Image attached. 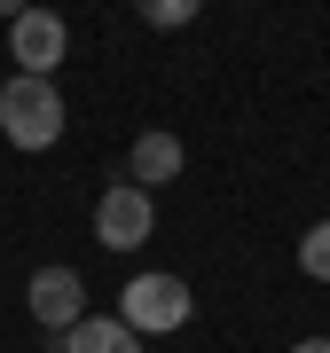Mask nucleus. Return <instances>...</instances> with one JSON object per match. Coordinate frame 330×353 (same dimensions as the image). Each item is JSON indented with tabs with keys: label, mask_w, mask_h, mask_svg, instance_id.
I'll return each instance as SVG.
<instances>
[{
	"label": "nucleus",
	"mask_w": 330,
	"mask_h": 353,
	"mask_svg": "<svg viewBox=\"0 0 330 353\" xmlns=\"http://www.w3.org/2000/svg\"><path fill=\"white\" fill-rule=\"evenodd\" d=\"M197 8H204V0H134V16H142L150 32H181V24H197Z\"/></svg>",
	"instance_id": "6e6552de"
},
{
	"label": "nucleus",
	"mask_w": 330,
	"mask_h": 353,
	"mask_svg": "<svg viewBox=\"0 0 330 353\" xmlns=\"http://www.w3.org/2000/svg\"><path fill=\"white\" fill-rule=\"evenodd\" d=\"M181 165H189V150H181L173 134H134V150H126V181H142V189H165V181H181Z\"/></svg>",
	"instance_id": "423d86ee"
},
{
	"label": "nucleus",
	"mask_w": 330,
	"mask_h": 353,
	"mask_svg": "<svg viewBox=\"0 0 330 353\" xmlns=\"http://www.w3.org/2000/svg\"><path fill=\"white\" fill-rule=\"evenodd\" d=\"M0 87H8V71H0Z\"/></svg>",
	"instance_id": "f8f14e48"
},
{
	"label": "nucleus",
	"mask_w": 330,
	"mask_h": 353,
	"mask_svg": "<svg viewBox=\"0 0 330 353\" xmlns=\"http://www.w3.org/2000/svg\"><path fill=\"white\" fill-rule=\"evenodd\" d=\"M299 275H307V283H330V220H315V228L299 236Z\"/></svg>",
	"instance_id": "1a4fd4ad"
},
{
	"label": "nucleus",
	"mask_w": 330,
	"mask_h": 353,
	"mask_svg": "<svg viewBox=\"0 0 330 353\" xmlns=\"http://www.w3.org/2000/svg\"><path fill=\"white\" fill-rule=\"evenodd\" d=\"M64 126H71V110H64V94H55V79L16 71L8 87H0V134H8L16 150H55Z\"/></svg>",
	"instance_id": "f257e3e1"
},
{
	"label": "nucleus",
	"mask_w": 330,
	"mask_h": 353,
	"mask_svg": "<svg viewBox=\"0 0 330 353\" xmlns=\"http://www.w3.org/2000/svg\"><path fill=\"white\" fill-rule=\"evenodd\" d=\"M8 55H16V71L55 79V63L71 55V24H64L55 8H24V16H8Z\"/></svg>",
	"instance_id": "20e7f679"
},
{
	"label": "nucleus",
	"mask_w": 330,
	"mask_h": 353,
	"mask_svg": "<svg viewBox=\"0 0 330 353\" xmlns=\"http://www.w3.org/2000/svg\"><path fill=\"white\" fill-rule=\"evenodd\" d=\"M157 228V196L142 189V181H118V189L95 196V243L102 252H142Z\"/></svg>",
	"instance_id": "7ed1b4c3"
},
{
	"label": "nucleus",
	"mask_w": 330,
	"mask_h": 353,
	"mask_svg": "<svg viewBox=\"0 0 330 353\" xmlns=\"http://www.w3.org/2000/svg\"><path fill=\"white\" fill-rule=\"evenodd\" d=\"M189 314H197V299H189L181 275H134L126 290H118V322L142 330V338H173Z\"/></svg>",
	"instance_id": "f03ea898"
},
{
	"label": "nucleus",
	"mask_w": 330,
	"mask_h": 353,
	"mask_svg": "<svg viewBox=\"0 0 330 353\" xmlns=\"http://www.w3.org/2000/svg\"><path fill=\"white\" fill-rule=\"evenodd\" d=\"M24 306H32L39 330H55V338H64V330L87 314V283H79V267H39V275L24 283Z\"/></svg>",
	"instance_id": "39448f33"
},
{
	"label": "nucleus",
	"mask_w": 330,
	"mask_h": 353,
	"mask_svg": "<svg viewBox=\"0 0 330 353\" xmlns=\"http://www.w3.org/2000/svg\"><path fill=\"white\" fill-rule=\"evenodd\" d=\"M24 8H32V0H0V16H24Z\"/></svg>",
	"instance_id": "9b49d317"
},
{
	"label": "nucleus",
	"mask_w": 330,
	"mask_h": 353,
	"mask_svg": "<svg viewBox=\"0 0 330 353\" xmlns=\"http://www.w3.org/2000/svg\"><path fill=\"white\" fill-rule=\"evenodd\" d=\"M64 353H142V330H126L118 314H79L64 330Z\"/></svg>",
	"instance_id": "0eeeda50"
},
{
	"label": "nucleus",
	"mask_w": 330,
	"mask_h": 353,
	"mask_svg": "<svg viewBox=\"0 0 330 353\" xmlns=\"http://www.w3.org/2000/svg\"><path fill=\"white\" fill-rule=\"evenodd\" d=\"M291 353H330V338H299V345H291Z\"/></svg>",
	"instance_id": "9d476101"
}]
</instances>
